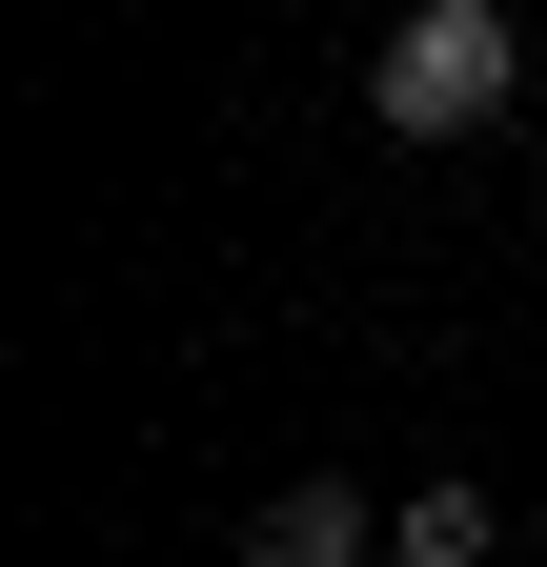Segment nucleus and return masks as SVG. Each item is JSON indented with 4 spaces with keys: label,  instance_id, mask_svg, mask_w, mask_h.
<instances>
[{
    "label": "nucleus",
    "instance_id": "nucleus-1",
    "mask_svg": "<svg viewBox=\"0 0 547 567\" xmlns=\"http://www.w3.org/2000/svg\"><path fill=\"white\" fill-rule=\"evenodd\" d=\"M507 82H527V21H507V0H405V21L365 41V122L385 142H487Z\"/></svg>",
    "mask_w": 547,
    "mask_h": 567
},
{
    "label": "nucleus",
    "instance_id": "nucleus-2",
    "mask_svg": "<svg viewBox=\"0 0 547 567\" xmlns=\"http://www.w3.org/2000/svg\"><path fill=\"white\" fill-rule=\"evenodd\" d=\"M244 567H385V486H264Z\"/></svg>",
    "mask_w": 547,
    "mask_h": 567
},
{
    "label": "nucleus",
    "instance_id": "nucleus-3",
    "mask_svg": "<svg viewBox=\"0 0 547 567\" xmlns=\"http://www.w3.org/2000/svg\"><path fill=\"white\" fill-rule=\"evenodd\" d=\"M487 547H507V507H487L466 466H446V486H385V567H487Z\"/></svg>",
    "mask_w": 547,
    "mask_h": 567
}]
</instances>
